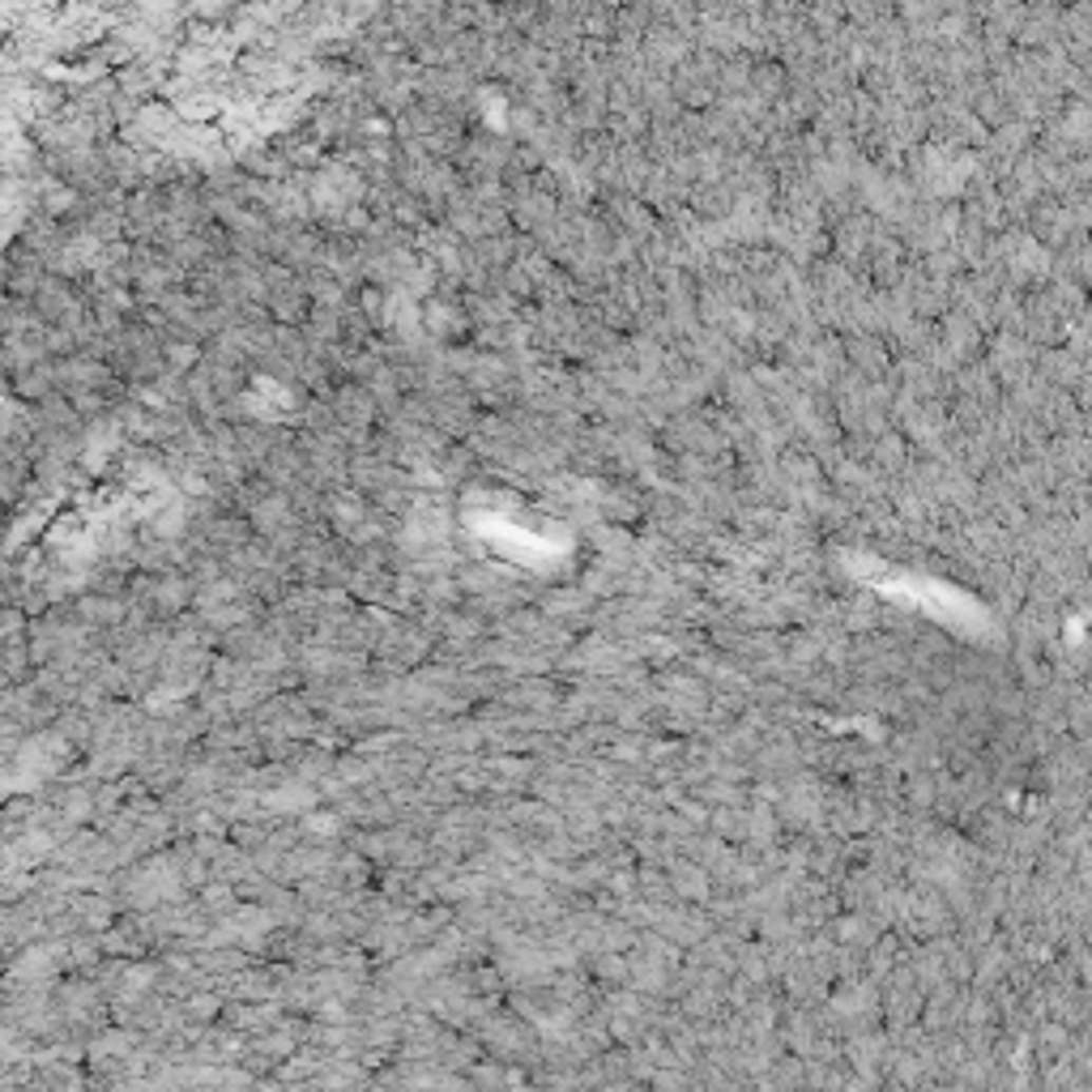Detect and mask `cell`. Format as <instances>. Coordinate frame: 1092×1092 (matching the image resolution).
<instances>
[{"mask_svg": "<svg viewBox=\"0 0 1092 1092\" xmlns=\"http://www.w3.org/2000/svg\"><path fill=\"white\" fill-rule=\"evenodd\" d=\"M10 393H14L18 401H26V406L48 401V397L56 393V384H52V359L39 363V368H31V372H22L18 380H10Z\"/></svg>", "mask_w": 1092, "mask_h": 1092, "instance_id": "cell-1", "label": "cell"}]
</instances>
